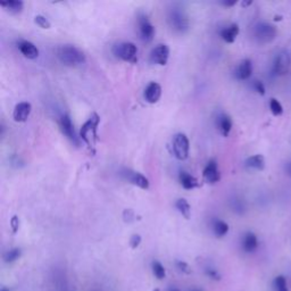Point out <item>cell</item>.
I'll return each mask as SVG.
<instances>
[{
    "label": "cell",
    "mask_w": 291,
    "mask_h": 291,
    "mask_svg": "<svg viewBox=\"0 0 291 291\" xmlns=\"http://www.w3.org/2000/svg\"><path fill=\"white\" fill-rule=\"evenodd\" d=\"M203 176L207 183L210 184H215L221 179V174L219 171V166H217V163L215 159H211L210 162L207 163L206 167L204 168L203 171Z\"/></svg>",
    "instance_id": "7c38bea8"
},
{
    "label": "cell",
    "mask_w": 291,
    "mask_h": 291,
    "mask_svg": "<svg viewBox=\"0 0 291 291\" xmlns=\"http://www.w3.org/2000/svg\"><path fill=\"white\" fill-rule=\"evenodd\" d=\"M239 31H240V29H239V25L236 23H233L231 25H229L228 28L223 29L220 34H221V38H222L225 42L233 43L234 41H236V39L239 34Z\"/></svg>",
    "instance_id": "d6986e66"
},
{
    "label": "cell",
    "mask_w": 291,
    "mask_h": 291,
    "mask_svg": "<svg viewBox=\"0 0 291 291\" xmlns=\"http://www.w3.org/2000/svg\"><path fill=\"white\" fill-rule=\"evenodd\" d=\"M160 95H162V86L157 82H150L145 89V93H143L146 102L149 104L157 103L160 99Z\"/></svg>",
    "instance_id": "5bb4252c"
},
{
    "label": "cell",
    "mask_w": 291,
    "mask_h": 291,
    "mask_svg": "<svg viewBox=\"0 0 291 291\" xmlns=\"http://www.w3.org/2000/svg\"><path fill=\"white\" fill-rule=\"evenodd\" d=\"M253 74V63L250 59H244L236 68V76L238 80L246 81Z\"/></svg>",
    "instance_id": "9a60e30c"
},
{
    "label": "cell",
    "mask_w": 291,
    "mask_h": 291,
    "mask_svg": "<svg viewBox=\"0 0 291 291\" xmlns=\"http://www.w3.org/2000/svg\"><path fill=\"white\" fill-rule=\"evenodd\" d=\"M205 274L212 280H215V281L221 280V274L219 273V271L215 270V268H213V267L205 268Z\"/></svg>",
    "instance_id": "f546056e"
},
{
    "label": "cell",
    "mask_w": 291,
    "mask_h": 291,
    "mask_svg": "<svg viewBox=\"0 0 291 291\" xmlns=\"http://www.w3.org/2000/svg\"><path fill=\"white\" fill-rule=\"evenodd\" d=\"M59 127L64 136L66 137L69 141H71L72 143H74V145H79V139H77L75 134L74 125H73L72 123L71 117H69L67 114H64L62 117H60Z\"/></svg>",
    "instance_id": "30bf717a"
},
{
    "label": "cell",
    "mask_w": 291,
    "mask_h": 291,
    "mask_svg": "<svg viewBox=\"0 0 291 291\" xmlns=\"http://www.w3.org/2000/svg\"><path fill=\"white\" fill-rule=\"evenodd\" d=\"M11 227H12V229H13V232L16 233L17 230H19V228H20V220H19V217H17V216L13 217V219L11 220Z\"/></svg>",
    "instance_id": "e575fe53"
},
{
    "label": "cell",
    "mask_w": 291,
    "mask_h": 291,
    "mask_svg": "<svg viewBox=\"0 0 291 291\" xmlns=\"http://www.w3.org/2000/svg\"><path fill=\"white\" fill-rule=\"evenodd\" d=\"M176 267L179 268L180 272L186 273V274H189V273L191 272L189 265L186 264L185 262H183V260H177V262H176Z\"/></svg>",
    "instance_id": "1f68e13d"
},
{
    "label": "cell",
    "mask_w": 291,
    "mask_h": 291,
    "mask_svg": "<svg viewBox=\"0 0 291 291\" xmlns=\"http://www.w3.org/2000/svg\"><path fill=\"white\" fill-rule=\"evenodd\" d=\"M121 174H122L125 180L129 181L131 184L138 186V188L143 190L149 189V181L145 175H142L141 173L132 171V169L129 168H124Z\"/></svg>",
    "instance_id": "9c48e42d"
},
{
    "label": "cell",
    "mask_w": 291,
    "mask_h": 291,
    "mask_svg": "<svg viewBox=\"0 0 291 291\" xmlns=\"http://www.w3.org/2000/svg\"><path fill=\"white\" fill-rule=\"evenodd\" d=\"M140 244H141V237L139 236V234H133L131 239H130V245H131L132 248L133 249L138 248Z\"/></svg>",
    "instance_id": "d6a6232c"
},
{
    "label": "cell",
    "mask_w": 291,
    "mask_h": 291,
    "mask_svg": "<svg viewBox=\"0 0 291 291\" xmlns=\"http://www.w3.org/2000/svg\"><path fill=\"white\" fill-rule=\"evenodd\" d=\"M123 216L127 222H132V221L134 220V217H136V215H134V212L132 210H125L123 213Z\"/></svg>",
    "instance_id": "836d02e7"
},
{
    "label": "cell",
    "mask_w": 291,
    "mask_h": 291,
    "mask_svg": "<svg viewBox=\"0 0 291 291\" xmlns=\"http://www.w3.org/2000/svg\"><path fill=\"white\" fill-rule=\"evenodd\" d=\"M99 123H101V117L97 114H92L80 130L81 139L89 147L93 146L94 141L97 140V129Z\"/></svg>",
    "instance_id": "277c9868"
},
{
    "label": "cell",
    "mask_w": 291,
    "mask_h": 291,
    "mask_svg": "<svg viewBox=\"0 0 291 291\" xmlns=\"http://www.w3.org/2000/svg\"><path fill=\"white\" fill-rule=\"evenodd\" d=\"M32 106L31 104L28 102H22L19 103L14 108V112H13V119H14L15 122L23 123L27 122L30 114H31Z\"/></svg>",
    "instance_id": "4fadbf2b"
},
{
    "label": "cell",
    "mask_w": 291,
    "mask_h": 291,
    "mask_svg": "<svg viewBox=\"0 0 291 291\" xmlns=\"http://www.w3.org/2000/svg\"><path fill=\"white\" fill-rule=\"evenodd\" d=\"M154 291H159V289H156V290H154Z\"/></svg>",
    "instance_id": "b9f144b4"
},
{
    "label": "cell",
    "mask_w": 291,
    "mask_h": 291,
    "mask_svg": "<svg viewBox=\"0 0 291 291\" xmlns=\"http://www.w3.org/2000/svg\"><path fill=\"white\" fill-rule=\"evenodd\" d=\"M168 23L175 32L177 33H185L190 28V21L186 15L183 8L181 7H173L168 12Z\"/></svg>",
    "instance_id": "7a4b0ae2"
},
{
    "label": "cell",
    "mask_w": 291,
    "mask_h": 291,
    "mask_svg": "<svg viewBox=\"0 0 291 291\" xmlns=\"http://www.w3.org/2000/svg\"><path fill=\"white\" fill-rule=\"evenodd\" d=\"M236 4H237V2H224V3H222V5L225 7H232V6L236 5Z\"/></svg>",
    "instance_id": "d590c367"
},
{
    "label": "cell",
    "mask_w": 291,
    "mask_h": 291,
    "mask_svg": "<svg viewBox=\"0 0 291 291\" xmlns=\"http://www.w3.org/2000/svg\"><path fill=\"white\" fill-rule=\"evenodd\" d=\"M34 22H36V24L41 29H50L51 27L50 22L42 15H37L36 17H34Z\"/></svg>",
    "instance_id": "f1b7e54d"
},
{
    "label": "cell",
    "mask_w": 291,
    "mask_h": 291,
    "mask_svg": "<svg viewBox=\"0 0 291 291\" xmlns=\"http://www.w3.org/2000/svg\"><path fill=\"white\" fill-rule=\"evenodd\" d=\"M190 143L184 133H177L173 138V153L176 159L185 160L189 157Z\"/></svg>",
    "instance_id": "8992f818"
},
{
    "label": "cell",
    "mask_w": 291,
    "mask_h": 291,
    "mask_svg": "<svg viewBox=\"0 0 291 291\" xmlns=\"http://www.w3.org/2000/svg\"><path fill=\"white\" fill-rule=\"evenodd\" d=\"M248 5H251V2H248V3H242V6H248Z\"/></svg>",
    "instance_id": "8d00e7d4"
},
{
    "label": "cell",
    "mask_w": 291,
    "mask_h": 291,
    "mask_svg": "<svg viewBox=\"0 0 291 291\" xmlns=\"http://www.w3.org/2000/svg\"><path fill=\"white\" fill-rule=\"evenodd\" d=\"M291 65V57L286 50H282L281 53L276 55V57L273 62L272 71L275 75H284L289 72Z\"/></svg>",
    "instance_id": "ba28073f"
},
{
    "label": "cell",
    "mask_w": 291,
    "mask_h": 291,
    "mask_svg": "<svg viewBox=\"0 0 291 291\" xmlns=\"http://www.w3.org/2000/svg\"><path fill=\"white\" fill-rule=\"evenodd\" d=\"M191 291H202V290H199V289H192Z\"/></svg>",
    "instance_id": "60d3db41"
},
{
    "label": "cell",
    "mask_w": 291,
    "mask_h": 291,
    "mask_svg": "<svg viewBox=\"0 0 291 291\" xmlns=\"http://www.w3.org/2000/svg\"><path fill=\"white\" fill-rule=\"evenodd\" d=\"M242 249L246 253L251 254L254 251L257 250L258 248V239L256 237V234L253 232H247L245 233L244 238H242Z\"/></svg>",
    "instance_id": "ac0fdd59"
},
{
    "label": "cell",
    "mask_w": 291,
    "mask_h": 291,
    "mask_svg": "<svg viewBox=\"0 0 291 291\" xmlns=\"http://www.w3.org/2000/svg\"><path fill=\"white\" fill-rule=\"evenodd\" d=\"M274 290L275 291H289L286 280L283 275H279L274 280Z\"/></svg>",
    "instance_id": "83f0119b"
},
{
    "label": "cell",
    "mask_w": 291,
    "mask_h": 291,
    "mask_svg": "<svg viewBox=\"0 0 291 291\" xmlns=\"http://www.w3.org/2000/svg\"><path fill=\"white\" fill-rule=\"evenodd\" d=\"M19 49L24 57L28 59H36L39 57V49L37 46L32 43L31 41H20L19 42Z\"/></svg>",
    "instance_id": "e0dca14e"
},
{
    "label": "cell",
    "mask_w": 291,
    "mask_h": 291,
    "mask_svg": "<svg viewBox=\"0 0 291 291\" xmlns=\"http://www.w3.org/2000/svg\"><path fill=\"white\" fill-rule=\"evenodd\" d=\"M57 58L59 62L69 67L80 66L85 63V55L79 48L72 45H64L57 49Z\"/></svg>",
    "instance_id": "6da1fadb"
},
{
    "label": "cell",
    "mask_w": 291,
    "mask_h": 291,
    "mask_svg": "<svg viewBox=\"0 0 291 291\" xmlns=\"http://www.w3.org/2000/svg\"><path fill=\"white\" fill-rule=\"evenodd\" d=\"M169 58V48L166 45H158L156 46L150 53V60L151 63L164 66L166 65Z\"/></svg>",
    "instance_id": "8fae6325"
},
{
    "label": "cell",
    "mask_w": 291,
    "mask_h": 291,
    "mask_svg": "<svg viewBox=\"0 0 291 291\" xmlns=\"http://www.w3.org/2000/svg\"><path fill=\"white\" fill-rule=\"evenodd\" d=\"M175 207H176V210L179 211L180 214L184 217V219H186V220L190 219V216H191V206H190V204L186 202L184 198L177 199L176 203H175Z\"/></svg>",
    "instance_id": "cb8c5ba5"
},
{
    "label": "cell",
    "mask_w": 291,
    "mask_h": 291,
    "mask_svg": "<svg viewBox=\"0 0 291 291\" xmlns=\"http://www.w3.org/2000/svg\"><path fill=\"white\" fill-rule=\"evenodd\" d=\"M276 28L267 22H259L254 28V38L259 45H267L276 38Z\"/></svg>",
    "instance_id": "3957f363"
},
{
    "label": "cell",
    "mask_w": 291,
    "mask_h": 291,
    "mask_svg": "<svg viewBox=\"0 0 291 291\" xmlns=\"http://www.w3.org/2000/svg\"><path fill=\"white\" fill-rule=\"evenodd\" d=\"M151 271H153V274L157 280H164L166 277V270H165L164 265L158 260H154L151 263Z\"/></svg>",
    "instance_id": "d4e9b609"
},
{
    "label": "cell",
    "mask_w": 291,
    "mask_h": 291,
    "mask_svg": "<svg viewBox=\"0 0 291 291\" xmlns=\"http://www.w3.org/2000/svg\"><path fill=\"white\" fill-rule=\"evenodd\" d=\"M253 88L256 91V92L259 93L260 95H264L265 94V85L262 81H258V80H255L253 82Z\"/></svg>",
    "instance_id": "4dcf8cb0"
},
{
    "label": "cell",
    "mask_w": 291,
    "mask_h": 291,
    "mask_svg": "<svg viewBox=\"0 0 291 291\" xmlns=\"http://www.w3.org/2000/svg\"><path fill=\"white\" fill-rule=\"evenodd\" d=\"M270 110L273 115L280 116L283 114V107H282L281 103L275 98H272L270 101Z\"/></svg>",
    "instance_id": "4316f807"
},
{
    "label": "cell",
    "mask_w": 291,
    "mask_h": 291,
    "mask_svg": "<svg viewBox=\"0 0 291 291\" xmlns=\"http://www.w3.org/2000/svg\"><path fill=\"white\" fill-rule=\"evenodd\" d=\"M245 166L255 171H263L265 168V158L263 155H254L246 159Z\"/></svg>",
    "instance_id": "ffe728a7"
},
{
    "label": "cell",
    "mask_w": 291,
    "mask_h": 291,
    "mask_svg": "<svg viewBox=\"0 0 291 291\" xmlns=\"http://www.w3.org/2000/svg\"><path fill=\"white\" fill-rule=\"evenodd\" d=\"M179 180L181 185L183 186L186 190H192L198 186V180L193 175H191L190 173L182 171L179 175Z\"/></svg>",
    "instance_id": "44dd1931"
},
{
    "label": "cell",
    "mask_w": 291,
    "mask_h": 291,
    "mask_svg": "<svg viewBox=\"0 0 291 291\" xmlns=\"http://www.w3.org/2000/svg\"><path fill=\"white\" fill-rule=\"evenodd\" d=\"M288 171H289V174H290V176H291V163L289 164V166H288Z\"/></svg>",
    "instance_id": "74e56055"
},
{
    "label": "cell",
    "mask_w": 291,
    "mask_h": 291,
    "mask_svg": "<svg viewBox=\"0 0 291 291\" xmlns=\"http://www.w3.org/2000/svg\"><path fill=\"white\" fill-rule=\"evenodd\" d=\"M216 127L223 137H228L232 130L231 117L227 114H224V113L220 114L216 119Z\"/></svg>",
    "instance_id": "2e32d148"
},
{
    "label": "cell",
    "mask_w": 291,
    "mask_h": 291,
    "mask_svg": "<svg viewBox=\"0 0 291 291\" xmlns=\"http://www.w3.org/2000/svg\"><path fill=\"white\" fill-rule=\"evenodd\" d=\"M168 291H180V290L177 289V288H171V289H169Z\"/></svg>",
    "instance_id": "f35d334b"
},
{
    "label": "cell",
    "mask_w": 291,
    "mask_h": 291,
    "mask_svg": "<svg viewBox=\"0 0 291 291\" xmlns=\"http://www.w3.org/2000/svg\"><path fill=\"white\" fill-rule=\"evenodd\" d=\"M114 55L124 62L136 64L138 62V48L133 42H122L114 47Z\"/></svg>",
    "instance_id": "5b68a950"
},
{
    "label": "cell",
    "mask_w": 291,
    "mask_h": 291,
    "mask_svg": "<svg viewBox=\"0 0 291 291\" xmlns=\"http://www.w3.org/2000/svg\"><path fill=\"white\" fill-rule=\"evenodd\" d=\"M21 255H22V250L20 248L10 249L8 251H6L5 254H4V262L7 263V264L14 263L21 257Z\"/></svg>",
    "instance_id": "484cf974"
},
{
    "label": "cell",
    "mask_w": 291,
    "mask_h": 291,
    "mask_svg": "<svg viewBox=\"0 0 291 291\" xmlns=\"http://www.w3.org/2000/svg\"><path fill=\"white\" fill-rule=\"evenodd\" d=\"M212 228L213 232H214L217 238H223L224 236H227V233L229 232L228 223H225L222 220H215L214 222H213Z\"/></svg>",
    "instance_id": "603a6c76"
},
{
    "label": "cell",
    "mask_w": 291,
    "mask_h": 291,
    "mask_svg": "<svg viewBox=\"0 0 291 291\" xmlns=\"http://www.w3.org/2000/svg\"><path fill=\"white\" fill-rule=\"evenodd\" d=\"M0 291H10V290H8V289H6V288H3V289H2V290H0Z\"/></svg>",
    "instance_id": "ab89813d"
},
{
    "label": "cell",
    "mask_w": 291,
    "mask_h": 291,
    "mask_svg": "<svg viewBox=\"0 0 291 291\" xmlns=\"http://www.w3.org/2000/svg\"><path fill=\"white\" fill-rule=\"evenodd\" d=\"M138 28L139 34L143 42H150L153 41L155 36V27L151 24L148 17L145 14H140L138 17Z\"/></svg>",
    "instance_id": "52a82bcc"
},
{
    "label": "cell",
    "mask_w": 291,
    "mask_h": 291,
    "mask_svg": "<svg viewBox=\"0 0 291 291\" xmlns=\"http://www.w3.org/2000/svg\"><path fill=\"white\" fill-rule=\"evenodd\" d=\"M2 7L6 12L10 13V14L16 15V14H20V13L23 11L24 4H23V2H20V0H14V2L2 3Z\"/></svg>",
    "instance_id": "7402d4cb"
}]
</instances>
